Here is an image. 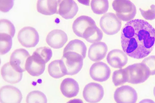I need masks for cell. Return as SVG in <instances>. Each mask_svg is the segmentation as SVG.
<instances>
[{"label": "cell", "mask_w": 155, "mask_h": 103, "mask_svg": "<svg viewBox=\"0 0 155 103\" xmlns=\"http://www.w3.org/2000/svg\"><path fill=\"white\" fill-rule=\"evenodd\" d=\"M59 0H39L37 4V10L45 15H50L58 14Z\"/></svg>", "instance_id": "cell-20"}, {"label": "cell", "mask_w": 155, "mask_h": 103, "mask_svg": "<svg viewBox=\"0 0 155 103\" xmlns=\"http://www.w3.org/2000/svg\"><path fill=\"white\" fill-rule=\"evenodd\" d=\"M18 40L20 43L26 48L36 46L39 41V35L36 30L30 26L23 27L19 31Z\"/></svg>", "instance_id": "cell-6"}, {"label": "cell", "mask_w": 155, "mask_h": 103, "mask_svg": "<svg viewBox=\"0 0 155 103\" xmlns=\"http://www.w3.org/2000/svg\"><path fill=\"white\" fill-rule=\"evenodd\" d=\"M48 71L50 75L55 79L61 78L67 75L66 69L61 60H54L48 65Z\"/></svg>", "instance_id": "cell-21"}, {"label": "cell", "mask_w": 155, "mask_h": 103, "mask_svg": "<svg viewBox=\"0 0 155 103\" xmlns=\"http://www.w3.org/2000/svg\"><path fill=\"white\" fill-rule=\"evenodd\" d=\"M14 4L13 0H0V10L4 12H8L12 8Z\"/></svg>", "instance_id": "cell-32"}, {"label": "cell", "mask_w": 155, "mask_h": 103, "mask_svg": "<svg viewBox=\"0 0 155 103\" xmlns=\"http://www.w3.org/2000/svg\"><path fill=\"white\" fill-rule=\"evenodd\" d=\"M67 103H84L83 101L80 99L74 98L68 101Z\"/></svg>", "instance_id": "cell-33"}, {"label": "cell", "mask_w": 155, "mask_h": 103, "mask_svg": "<svg viewBox=\"0 0 155 103\" xmlns=\"http://www.w3.org/2000/svg\"><path fill=\"white\" fill-rule=\"evenodd\" d=\"M111 72L109 67L106 63L101 61L94 63L89 70L91 78L94 81L98 82L107 80L109 78Z\"/></svg>", "instance_id": "cell-10"}, {"label": "cell", "mask_w": 155, "mask_h": 103, "mask_svg": "<svg viewBox=\"0 0 155 103\" xmlns=\"http://www.w3.org/2000/svg\"><path fill=\"white\" fill-rule=\"evenodd\" d=\"M122 25L121 20L114 13H107L102 16L100 25L102 30L108 35H113L120 30Z\"/></svg>", "instance_id": "cell-5"}, {"label": "cell", "mask_w": 155, "mask_h": 103, "mask_svg": "<svg viewBox=\"0 0 155 103\" xmlns=\"http://www.w3.org/2000/svg\"><path fill=\"white\" fill-rule=\"evenodd\" d=\"M78 10V5L72 0H59L58 14L66 19L73 18Z\"/></svg>", "instance_id": "cell-15"}, {"label": "cell", "mask_w": 155, "mask_h": 103, "mask_svg": "<svg viewBox=\"0 0 155 103\" xmlns=\"http://www.w3.org/2000/svg\"><path fill=\"white\" fill-rule=\"evenodd\" d=\"M12 37L5 33H0V53L1 55L8 52L12 46Z\"/></svg>", "instance_id": "cell-26"}, {"label": "cell", "mask_w": 155, "mask_h": 103, "mask_svg": "<svg viewBox=\"0 0 155 103\" xmlns=\"http://www.w3.org/2000/svg\"><path fill=\"white\" fill-rule=\"evenodd\" d=\"M141 63L148 68L151 76L155 75V55H151L145 58Z\"/></svg>", "instance_id": "cell-30"}, {"label": "cell", "mask_w": 155, "mask_h": 103, "mask_svg": "<svg viewBox=\"0 0 155 103\" xmlns=\"http://www.w3.org/2000/svg\"><path fill=\"white\" fill-rule=\"evenodd\" d=\"M26 103H47V99L45 95L38 90L33 91L27 95Z\"/></svg>", "instance_id": "cell-25"}, {"label": "cell", "mask_w": 155, "mask_h": 103, "mask_svg": "<svg viewBox=\"0 0 155 103\" xmlns=\"http://www.w3.org/2000/svg\"><path fill=\"white\" fill-rule=\"evenodd\" d=\"M112 80L114 85L117 86L127 82V78L124 69L114 71L112 76Z\"/></svg>", "instance_id": "cell-27"}, {"label": "cell", "mask_w": 155, "mask_h": 103, "mask_svg": "<svg viewBox=\"0 0 155 103\" xmlns=\"http://www.w3.org/2000/svg\"><path fill=\"white\" fill-rule=\"evenodd\" d=\"M107 61L111 67L121 69L127 64L128 59L127 54L124 51L120 49H114L108 53Z\"/></svg>", "instance_id": "cell-14"}, {"label": "cell", "mask_w": 155, "mask_h": 103, "mask_svg": "<svg viewBox=\"0 0 155 103\" xmlns=\"http://www.w3.org/2000/svg\"><path fill=\"white\" fill-rule=\"evenodd\" d=\"M121 42L123 51L129 56L143 58L151 53L155 45V29L145 20H132L123 27Z\"/></svg>", "instance_id": "cell-1"}, {"label": "cell", "mask_w": 155, "mask_h": 103, "mask_svg": "<svg viewBox=\"0 0 155 103\" xmlns=\"http://www.w3.org/2000/svg\"><path fill=\"white\" fill-rule=\"evenodd\" d=\"M84 59L82 56L75 52H63L61 60L65 66L67 75L72 76L79 72L82 67Z\"/></svg>", "instance_id": "cell-4"}, {"label": "cell", "mask_w": 155, "mask_h": 103, "mask_svg": "<svg viewBox=\"0 0 155 103\" xmlns=\"http://www.w3.org/2000/svg\"><path fill=\"white\" fill-rule=\"evenodd\" d=\"M124 69L127 75V82L132 84L143 83L150 76L149 69L142 63L130 65Z\"/></svg>", "instance_id": "cell-2"}, {"label": "cell", "mask_w": 155, "mask_h": 103, "mask_svg": "<svg viewBox=\"0 0 155 103\" xmlns=\"http://www.w3.org/2000/svg\"><path fill=\"white\" fill-rule=\"evenodd\" d=\"M91 9L96 14H102L107 12L109 7L107 0H92L91 3Z\"/></svg>", "instance_id": "cell-24"}, {"label": "cell", "mask_w": 155, "mask_h": 103, "mask_svg": "<svg viewBox=\"0 0 155 103\" xmlns=\"http://www.w3.org/2000/svg\"><path fill=\"white\" fill-rule=\"evenodd\" d=\"M68 40L66 34L63 31L58 29L50 32L46 37L47 43L51 47L56 49L62 48Z\"/></svg>", "instance_id": "cell-13"}, {"label": "cell", "mask_w": 155, "mask_h": 103, "mask_svg": "<svg viewBox=\"0 0 155 103\" xmlns=\"http://www.w3.org/2000/svg\"><path fill=\"white\" fill-rule=\"evenodd\" d=\"M47 63L52 56V52L51 48L46 47H41L37 49L33 52Z\"/></svg>", "instance_id": "cell-29"}, {"label": "cell", "mask_w": 155, "mask_h": 103, "mask_svg": "<svg viewBox=\"0 0 155 103\" xmlns=\"http://www.w3.org/2000/svg\"><path fill=\"white\" fill-rule=\"evenodd\" d=\"M139 10L141 15L145 19L152 20L155 19V5H151L150 8L147 10H144L140 8Z\"/></svg>", "instance_id": "cell-31"}, {"label": "cell", "mask_w": 155, "mask_h": 103, "mask_svg": "<svg viewBox=\"0 0 155 103\" xmlns=\"http://www.w3.org/2000/svg\"><path fill=\"white\" fill-rule=\"evenodd\" d=\"M96 25L94 20L91 17L82 15L77 18L74 21L72 28L74 33L78 37L82 38L86 30L89 27Z\"/></svg>", "instance_id": "cell-18"}, {"label": "cell", "mask_w": 155, "mask_h": 103, "mask_svg": "<svg viewBox=\"0 0 155 103\" xmlns=\"http://www.w3.org/2000/svg\"><path fill=\"white\" fill-rule=\"evenodd\" d=\"M22 99V95L21 91L16 87L7 85L1 87V103H20Z\"/></svg>", "instance_id": "cell-9"}, {"label": "cell", "mask_w": 155, "mask_h": 103, "mask_svg": "<svg viewBox=\"0 0 155 103\" xmlns=\"http://www.w3.org/2000/svg\"><path fill=\"white\" fill-rule=\"evenodd\" d=\"M112 6L116 12L117 17L123 21L132 20L136 14V7L130 0H114L112 3Z\"/></svg>", "instance_id": "cell-3"}, {"label": "cell", "mask_w": 155, "mask_h": 103, "mask_svg": "<svg viewBox=\"0 0 155 103\" xmlns=\"http://www.w3.org/2000/svg\"><path fill=\"white\" fill-rule=\"evenodd\" d=\"M104 91L103 87L100 84L91 82L84 87L83 96L84 100L89 103H97L103 98Z\"/></svg>", "instance_id": "cell-7"}, {"label": "cell", "mask_w": 155, "mask_h": 103, "mask_svg": "<svg viewBox=\"0 0 155 103\" xmlns=\"http://www.w3.org/2000/svg\"><path fill=\"white\" fill-rule=\"evenodd\" d=\"M139 103H155V102L150 99H145L141 100Z\"/></svg>", "instance_id": "cell-34"}, {"label": "cell", "mask_w": 155, "mask_h": 103, "mask_svg": "<svg viewBox=\"0 0 155 103\" xmlns=\"http://www.w3.org/2000/svg\"><path fill=\"white\" fill-rule=\"evenodd\" d=\"M87 47L82 41L75 39L70 41L64 48L63 52L72 51L81 55L84 59L86 56Z\"/></svg>", "instance_id": "cell-23"}, {"label": "cell", "mask_w": 155, "mask_h": 103, "mask_svg": "<svg viewBox=\"0 0 155 103\" xmlns=\"http://www.w3.org/2000/svg\"><path fill=\"white\" fill-rule=\"evenodd\" d=\"M60 88L62 94L68 98L76 96L79 91V86L78 82L71 78L64 79L61 84Z\"/></svg>", "instance_id": "cell-19"}, {"label": "cell", "mask_w": 155, "mask_h": 103, "mask_svg": "<svg viewBox=\"0 0 155 103\" xmlns=\"http://www.w3.org/2000/svg\"><path fill=\"white\" fill-rule=\"evenodd\" d=\"M153 93L154 96L155 97V86H154V89H153Z\"/></svg>", "instance_id": "cell-35"}, {"label": "cell", "mask_w": 155, "mask_h": 103, "mask_svg": "<svg viewBox=\"0 0 155 103\" xmlns=\"http://www.w3.org/2000/svg\"><path fill=\"white\" fill-rule=\"evenodd\" d=\"M45 63L40 57L33 53L27 60L25 69L28 73L33 76H38L44 72Z\"/></svg>", "instance_id": "cell-11"}, {"label": "cell", "mask_w": 155, "mask_h": 103, "mask_svg": "<svg viewBox=\"0 0 155 103\" xmlns=\"http://www.w3.org/2000/svg\"><path fill=\"white\" fill-rule=\"evenodd\" d=\"M1 72L3 79L10 84L18 83L21 81L22 78V72L15 70L10 62L5 63L2 67Z\"/></svg>", "instance_id": "cell-17"}, {"label": "cell", "mask_w": 155, "mask_h": 103, "mask_svg": "<svg viewBox=\"0 0 155 103\" xmlns=\"http://www.w3.org/2000/svg\"><path fill=\"white\" fill-rule=\"evenodd\" d=\"M114 97L116 103H136L138 98L136 90L127 85L117 88L114 92Z\"/></svg>", "instance_id": "cell-8"}, {"label": "cell", "mask_w": 155, "mask_h": 103, "mask_svg": "<svg viewBox=\"0 0 155 103\" xmlns=\"http://www.w3.org/2000/svg\"><path fill=\"white\" fill-rule=\"evenodd\" d=\"M15 32L14 24L7 19H1L0 21V33H5L13 38Z\"/></svg>", "instance_id": "cell-28"}, {"label": "cell", "mask_w": 155, "mask_h": 103, "mask_svg": "<svg viewBox=\"0 0 155 103\" xmlns=\"http://www.w3.org/2000/svg\"><path fill=\"white\" fill-rule=\"evenodd\" d=\"M30 56L29 53L25 49H16L11 54L10 64L17 71L23 72L26 71V62L27 59Z\"/></svg>", "instance_id": "cell-12"}, {"label": "cell", "mask_w": 155, "mask_h": 103, "mask_svg": "<svg viewBox=\"0 0 155 103\" xmlns=\"http://www.w3.org/2000/svg\"><path fill=\"white\" fill-rule=\"evenodd\" d=\"M108 50L106 44L103 42L94 43L90 47L88 51V57L91 61L97 62L103 59Z\"/></svg>", "instance_id": "cell-16"}, {"label": "cell", "mask_w": 155, "mask_h": 103, "mask_svg": "<svg viewBox=\"0 0 155 103\" xmlns=\"http://www.w3.org/2000/svg\"><path fill=\"white\" fill-rule=\"evenodd\" d=\"M103 33L96 25L88 27L84 33L82 38L90 43L98 42L102 39Z\"/></svg>", "instance_id": "cell-22"}]
</instances>
